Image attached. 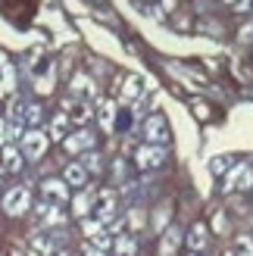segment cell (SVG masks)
Returning a JSON list of instances; mask_svg holds the SVG:
<instances>
[{"label": "cell", "mask_w": 253, "mask_h": 256, "mask_svg": "<svg viewBox=\"0 0 253 256\" xmlns=\"http://www.w3.org/2000/svg\"><path fill=\"white\" fill-rule=\"evenodd\" d=\"M91 210L97 212V222L106 228L112 219H116V190H110V188H106V190H97Z\"/></svg>", "instance_id": "1"}, {"label": "cell", "mask_w": 253, "mask_h": 256, "mask_svg": "<svg viewBox=\"0 0 253 256\" xmlns=\"http://www.w3.org/2000/svg\"><path fill=\"white\" fill-rule=\"evenodd\" d=\"M32 210V194L28 188H10L4 194V212L6 216H25Z\"/></svg>", "instance_id": "2"}, {"label": "cell", "mask_w": 253, "mask_h": 256, "mask_svg": "<svg viewBox=\"0 0 253 256\" xmlns=\"http://www.w3.org/2000/svg\"><path fill=\"white\" fill-rule=\"evenodd\" d=\"M22 156L28 160H41L47 153V134L41 132V128H28V132H22Z\"/></svg>", "instance_id": "3"}, {"label": "cell", "mask_w": 253, "mask_h": 256, "mask_svg": "<svg viewBox=\"0 0 253 256\" xmlns=\"http://www.w3.org/2000/svg\"><path fill=\"white\" fill-rule=\"evenodd\" d=\"M162 162H166V147H156V144H144V147H138V153H134V166H138L141 172L160 169Z\"/></svg>", "instance_id": "4"}, {"label": "cell", "mask_w": 253, "mask_h": 256, "mask_svg": "<svg viewBox=\"0 0 253 256\" xmlns=\"http://www.w3.org/2000/svg\"><path fill=\"white\" fill-rule=\"evenodd\" d=\"M41 194H44V203H54V206H62L72 194H69V184L62 178H47L41 184Z\"/></svg>", "instance_id": "5"}, {"label": "cell", "mask_w": 253, "mask_h": 256, "mask_svg": "<svg viewBox=\"0 0 253 256\" xmlns=\"http://www.w3.org/2000/svg\"><path fill=\"white\" fill-rule=\"evenodd\" d=\"M144 138H147V144L162 147L169 140V125H166V119H162V116H150L144 122Z\"/></svg>", "instance_id": "6"}, {"label": "cell", "mask_w": 253, "mask_h": 256, "mask_svg": "<svg viewBox=\"0 0 253 256\" xmlns=\"http://www.w3.org/2000/svg\"><path fill=\"white\" fill-rule=\"evenodd\" d=\"M250 188H253V172H250V166H247V162L232 166L228 182H225V190H250Z\"/></svg>", "instance_id": "7"}, {"label": "cell", "mask_w": 253, "mask_h": 256, "mask_svg": "<svg viewBox=\"0 0 253 256\" xmlns=\"http://www.w3.org/2000/svg\"><path fill=\"white\" fill-rule=\"evenodd\" d=\"M34 210H38V222H41V225H54V228L56 225H66V212H62L60 206H54V203H44L41 200Z\"/></svg>", "instance_id": "8"}, {"label": "cell", "mask_w": 253, "mask_h": 256, "mask_svg": "<svg viewBox=\"0 0 253 256\" xmlns=\"http://www.w3.org/2000/svg\"><path fill=\"white\" fill-rule=\"evenodd\" d=\"M66 112H62V116H66L69 122H78V125H84L88 119H91V106L84 104V100H66V106H62Z\"/></svg>", "instance_id": "9"}, {"label": "cell", "mask_w": 253, "mask_h": 256, "mask_svg": "<svg viewBox=\"0 0 253 256\" xmlns=\"http://www.w3.org/2000/svg\"><path fill=\"white\" fill-rule=\"evenodd\" d=\"M62 182H66L69 188H84L88 184V172L82 162H69L66 169H62Z\"/></svg>", "instance_id": "10"}, {"label": "cell", "mask_w": 253, "mask_h": 256, "mask_svg": "<svg viewBox=\"0 0 253 256\" xmlns=\"http://www.w3.org/2000/svg\"><path fill=\"white\" fill-rule=\"evenodd\" d=\"M62 144H66L69 153H82V150H88V147H94V134H91V132L66 134V138H62Z\"/></svg>", "instance_id": "11"}, {"label": "cell", "mask_w": 253, "mask_h": 256, "mask_svg": "<svg viewBox=\"0 0 253 256\" xmlns=\"http://www.w3.org/2000/svg\"><path fill=\"white\" fill-rule=\"evenodd\" d=\"M34 256H54L56 253V234H32Z\"/></svg>", "instance_id": "12"}, {"label": "cell", "mask_w": 253, "mask_h": 256, "mask_svg": "<svg viewBox=\"0 0 253 256\" xmlns=\"http://www.w3.org/2000/svg\"><path fill=\"white\" fill-rule=\"evenodd\" d=\"M91 206H94V194H88V190H78V194L72 197V212L78 216V219H88Z\"/></svg>", "instance_id": "13"}, {"label": "cell", "mask_w": 253, "mask_h": 256, "mask_svg": "<svg viewBox=\"0 0 253 256\" xmlns=\"http://www.w3.org/2000/svg\"><path fill=\"white\" fill-rule=\"evenodd\" d=\"M206 244H210V234H206V225H194L191 228V234H188V247H191L194 253H200V250H206Z\"/></svg>", "instance_id": "14"}, {"label": "cell", "mask_w": 253, "mask_h": 256, "mask_svg": "<svg viewBox=\"0 0 253 256\" xmlns=\"http://www.w3.org/2000/svg\"><path fill=\"white\" fill-rule=\"evenodd\" d=\"M22 162H25V156H22V153L12 147V144H6V147H4V166H0V169H4V172H19Z\"/></svg>", "instance_id": "15"}, {"label": "cell", "mask_w": 253, "mask_h": 256, "mask_svg": "<svg viewBox=\"0 0 253 256\" xmlns=\"http://www.w3.org/2000/svg\"><path fill=\"white\" fill-rule=\"evenodd\" d=\"M182 244V228H169L166 234H162V244H160V250H162V256H172L175 253V247Z\"/></svg>", "instance_id": "16"}, {"label": "cell", "mask_w": 253, "mask_h": 256, "mask_svg": "<svg viewBox=\"0 0 253 256\" xmlns=\"http://www.w3.org/2000/svg\"><path fill=\"white\" fill-rule=\"evenodd\" d=\"M100 125H104V132H112V125H116V104L112 100L100 104Z\"/></svg>", "instance_id": "17"}, {"label": "cell", "mask_w": 253, "mask_h": 256, "mask_svg": "<svg viewBox=\"0 0 253 256\" xmlns=\"http://www.w3.org/2000/svg\"><path fill=\"white\" fill-rule=\"evenodd\" d=\"M12 82H16V75H12V66L4 60V54H0V94L12 91Z\"/></svg>", "instance_id": "18"}, {"label": "cell", "mask_w": 253, "mask_h": 256, "mask_svg": "<svg viewBox=\"0 0 253 256\" xmlns=\"http://www.w3.org/2000/svg\"><path fill=\"white\" fill-rule=\"evenodd\" d=\"M72 94L75 97H91L94 94V82L88 78V75H75L72 78Z\"/></svg>", "instance_id": "19"}, {"label": "cell", "mask_w": 253, "mask_h": 256, "mask_svg": "<svg viewBox=\"0 0 253 256\" xmlns=\"http://www.w3.org/2000/svg\"><path fill=\"white\" fill-rule=\"evenodd\" d=\"M112 247H116L119 256H134V234H116Z\"/></svg>", "instance_id": "20"}, {"label": "cell", "mask_w": 253, "mask_h": 256, "mask_svg": "<svg viewBox=\"0 0 253 256\" xmlns=\"http://www.w3.org/2000/svg\"><path fill=\"white\" fill-rule=\"evenodd\" d=\"M66 134H69V119H66V116H62V112H60V116H56L54 122H50V138L62 140Z\"/></svg>", "instance_id": "21"}, {"label": "cell", "mask_w": 253, "mask_h": 256, "mask_svg": "<svg viewBox=\"0 0 253 256\" xmlns=\"http://www.w3.org/2000/svg\"><path fill=\"white\" fill-rule=\"evenodd\" d=\"M41 119H44V110L38 106V104H25V116H22V122H28L32 128H38L41 125Z\"/></svg>", "instance_id": "22"}, {"label": "cell", "mask_w": 253, "mask_h": 256, "mask_svg": "<svg viewBox=\"0 0 253 256\" xmlns=\"http://www.w3.org/2000/svg\"><path fill=\"white\" fill-rule=\"evenodd\" d=\"M141 94H144V82L141 78H128V82H125V97H128V100H138Z\"/></svg>", "instance_id": "23"}, {"label": "cell", "mask_w": 253, "mask_h": 256, "mask_svg": "<svg viewBox=\"0 0 253 256\" xmlns=\"http://www.w3.org/2000/svg\"><path fill=\"white\" fill-rule=\"evenodd\" d=\"M100 232H104V225H100L97 219H82V234H88V238H97Z\"/></svg>", "instance_id": "24"}, {"label": "cell", "mask_w": 253, "mask_h": 256, "mask_svg": "<svg viewBox=\"0 0 253 256\" xmlns=\"http://www.w3.org/2000/svg\"><path fill=\"white\" fill-rule=\"evenodd\" d=\"M82 166H84V172H100V156H97V153H84Z\"/></svg>", "instance_id": "25"}, {"label": "cell", "mask_w": 253, "mask_h": 256, "mask_svg": "<svg viewBox=\"0 0 253 256\" xmlns=\"http://www.w3.org/2000/svg\"><path fill=\"white\" fill-rule=\"evenodd\" d=\"M238 256H253V240L247 238V234H241V238H238Z\"/></svg>", "instance_id": "26"}, {"label": "cell", "mask_w": 253, "mask_h": 256, "mask_svg": "<svg viewBox=\"0 0 253 256\" xmlns=\"http://www.w3.org/2000/svg\"><path fill=\"white\" fill-rule=\"evenodd\" d=\"M225 169H232V160L228 156H212L210 160V172H225Z\"/></svg>", "instance_id": "27"}, {"label": "cell", "mask_w": 253, "mask_h": 256, "mask_svg": "<svg viewBox=\"0 0 253 256\" xmlns=\"http://www.w3.org/2000/svg\"><path fill=\"white\" fill-rule=\"evenodd\" d=\"M10 144V132H6V119H0V147Z\"/></svg>", "instance_id": "28"}, {"label": "cell", "mask_w": 253, "mask_h": 256, "mask_svg": "<svg viewBox=\"0 0 253 256\" xmlns=\"http://www.w3.org/2000/svg\"><path fill=\"white\" fill-rule=\"evenodd\" d=\"M84 256H106V253H104V250H94L91 244H88V247H84Z\"/></svg>", "instance_id": "29"}, {"label": "cell", "mask_w": 253, "mask_h": 256, "mask_svg": "<svg viewBox=\"0 0 253 256\" xmlns=\"http://www.w3.org/2000/svg\"><path fill=\"white\" fill-rule=\"evenodd\" d=\"M141 222H144V216H141V212H132V228H138Z\"/></svg>", "instance_id": "30"}, {"label": "cell", "mask_w": 253, "mask_h": 256, "mask_svg": "<svg viewBox=\"0 0 253 256\" xmlns=\"http://www.w3.org/2000/svg\"><path fill=\"white\" fill-rule=\"evenodd\" d=\"M250 4H253V0H238V10H241V12H244V10H247Z\"/></svg>", "instance_id": "31"}, {"label": "cell", "mask_w": 253, "mask_h": 256, "mask_svg": "<svg viewBox=\"0 0 253 256\" xmlns=\"http://www.w3.org/2000/svg\"><path fill=\"white\" fill-rule=\"evenodd\" d=\"M54 256H69V253H62V250H60V253H54Z\"/></svg>", "instance_id": "32"}, {"label": "cell", "mask_w": 253, "mask_h": 256, "mask_svg": "<svg viewBox=\"0 0 253 256\" xmlns=\"http://www.w3.org/2000/svg\"><path fill=\"white\" fill-rule=\"evenodd\" d=\"M12 256H22V253H19V250H12Z\"/></svg>", "instance_id": "33"}, {"label": "cell", "mask_w": 253, "mask_h": 256, "mask_svg": "<svg viewBox=\"0 0 253 256\" xmlns=\"http://www.w3.org/2000/svg\"><path fill=\"white\" fill-rule=\"evenodd\" d=\"M225 4H234V0H225Z\"/></svg>", "instance_id": "34"}, {"label": "cell", "mask_w": 253, "mask_h": 256, "mask_svg": "<svg viewBox=\"0 0 253 256\" xmlns=\"http://www.w3.org/2000/svg\"><path fill=\"white\" fill-rule=\"evenodd\" d=\"M0 175H4V169H0Z\"/></svg>", "instance_id": "35"}, {"label": "cell", "mask_w": 253, "mask_h": 256, "mask_svg": "<svg viewBox=\"0 0 253 256\" xmlns=\"http://www.w3.org/2000/svg\"><path fill=\"white\" fill-rule=\"evenodd\" d=\"M250 240H253V238H250Z\"/></svg>", "instance_id": "36"}, {"label": "cell", "mask_w": 253, "mask_h": 256, "mask_svg": "<svg viewBox=\"0 0 253 256\" xmlns=\"http://www.w3.org/2000/svg\"><path fill=\"white\" fill-rule=\"evenodd\" d=\"M194 256H197V253H194Z\"/></svg>", "instance_id": "37"}]
</instances>
